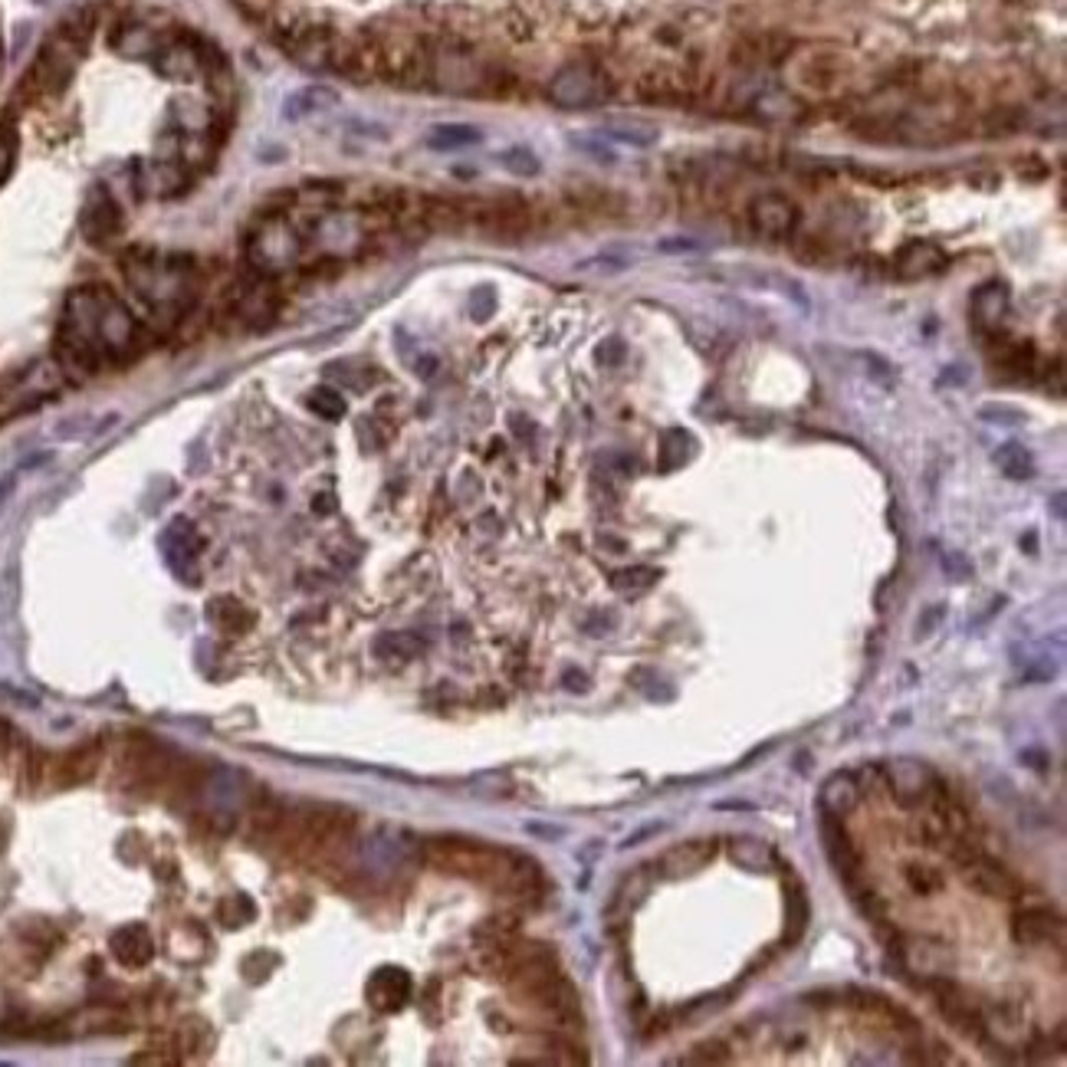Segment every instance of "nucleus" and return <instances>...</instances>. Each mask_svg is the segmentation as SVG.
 I'll return each mask as SVG.
<instances>
[{"mask_svg": "<svg viewBox=\"0 0 1067 1067\" xmlns=\"http://www.w3.org/2000/svg\"><path fill=\"white\" fill-rule=\"evenodd\" d=\"M142 352L139 319L103 286H80L70 293L60 335L57 365L70 381H86L109 361H129Z\"/></svg>", "mask_w": 1067, "mask_h": 1067, "instance_id": "1", "label": "nucleus"}, {"mask_svg": "<svg viewBox=\"0 0 1067 1067\" xmlns=\"http://www.w3.org/2000/svg\"><path fill=\"white\" fill-rule=\"evenodd\" d=\"M424 861L434 870L466 877L502 893H525L540 884V867L529 857L470 838H434L424 844Z\"/></svg>", "mask_w": 1067, "mask_h": 1067, "instance_id": "2", "label": "nucleus"}, {"mask_svg": "<svg viewBox=\"0 0 1067 1067\" xmlns=\"http://www.w3.org/2000/svg\"><path fill=\"white\" fill-rule=\"evenodd\" d=\"M122 270H126L132 289L152 306L155 316H168L178 322V316L188 309V299H191V260L188 257H152V253L132 250L122 260Z\"/></svg>", "mask_w": 1067, "mask_h": 1067, "instance_id": "3", "label": "nucleus"}, {"mask_svg": "<svg viewBox=\"0 0 1067 1067\" xmlns=\"http://www.w3.org/2000/svg\"><path fill=\"white\" fill-rule=\"evenodd\" d=\"M119 775L129 785V792H135L142 798H155L171 789V782L178 775V762L155 736L132 733V736H126L122 752H119Z\"/></svg>", "mask_w": 1067, "mask_h": 1067, "instance_id": "4", "label": "nucleus"}, {"mask_svg": "<svg viewBox=\"0 0 1067 1067\" xmlns=\"http://www.w3.org/2000/svg\"><path fill=\"white\" fill-rule=\"evenodd\" d=\"M63 381H67V375L60 371L57 358H40V361H31V365L11 371L4 381H0V417H14V414H27L34 407H40L44 401L60 394Z\"/></svg>", "mask_w": 1067, "mask_h": 1067, "instance_id": "5", "label": "nucleus"}, {"mask_svg": "<svg viewBox=\"0 0 1067 1067\" xmlns=\"http://www.w3.org/2000/svg\"><path fill=\"white\" fill-rule=\"evenodd\" d=\"M900 969L910 972L920 985H936L939 979H949L952 965H956V952L949 949V942L936 939V936H900L893 946Z\"/></svg>", "mask_w": 1067, "mask_h": 1067, "instance_id": "6", "label": "nucleus"}, {"mask_svg": "<svg viewBox=\"0 0 1067 1067\" xmlns=\"http://www.w3.org/2000/svg\"><path fill=\"white\" fill-rule=\"evenodd\" d=\"M608 76L592 63H569L549 83V99L559 109H592L608 99Z\"/></svg>", "mask_w": 1067, "mask_h": 1067, "instance_id": "7", "label": "nucleus"}, {"mask_svg": "<svg viewBox=\"0 0 1067 1067\" xmlns=\"http://www.w3.org/2000/svg\"><path fill=\"white\" fill-rule=\"evenodd\" d=\"M103 743L99 739H90V743H80L67 752H47V772H44V789H73V785H83L90 782L99 766H103Z\"/></svg>", "mask_w": 1067, "mask_h": 1067, "instance_id": "8", "label": "nucleus"}, {"mask_svg": "<svg viewBox=\"0 0 1067 1067\" xmlns=\"http://www.w3.org/2000/svg\"><path fill=\"white\" fill-rule=\"evenodd\" d=\"M936 785V772L920 759H893L884 769V789L900 808H920L926 805L929 792Z\"/></svg>", "mask_w": 1067, "mask_h": 1067, "instance_id": "9", "label": "nucleus"}, {"mask_svg": "<svg viewBox=\"0 0 1067 1067\" xmlns=\"http://www.w3.org/2000/svg\"><path fill=\"white\" fill-rule=\"evenodd\" d=\"M959 870H962L965 887L975 890V893H982V897H988V900H1005V903L1024 900V884L1008 867H1001L998 861H992L985 854H975Z\"/></svg>", "mask_w": 1067, "mask_h": 1067, "instance_id": "10", "label": "nucleus"}, {"mask_svg": "<svg viewBox=\"0 0 1067 1067\" xmlns=\"http://www.w3.org/2000/svg\"><path fill=\"white\" fill-rule=\"evenodd\" d=\"M936 1005L942 1011V1018L965 1038H975V1041H985V1008L965 992L959 988L952 979H939L936 985Z\"/></svg>", "mask_w": 1067, "mask_h": 1067, "instance_id": "11", "label": "nucleus"}, {"mask_svg": "<svg viewBox=\"0 0 1067 1067\" xmlns=\"http://www.w3.org/2000/svg\"><path fill=\"white\" fill-rule=\"evenodd\" d=\"M296 253H299V234L280 217L257 227V234L250 240V260L260 270H283L286 263L296 260Z\"/></svg>", "mask_w": 1067, "mask_h": 1067, "instance_id": "12", "label": "nucleus"}, {"mask_svg": "<svg viewBox=\"0 0 1067 1067\" xmlns=\"http://www.w3.org/2000/svg\"><path fill=\"white\" fill-rule=\"evenodd\" d=\"M746 217H749V227L759 237H769V240H785L798 227V208H795V201H789L779 191H769V194L752 198Z\"/></svg>", "mask_w": 1067, "mask_h": 1067, "instance_id": "13", "label": "nucleus"}, {"mask_svg": "<svg viewBox=\"0 0 1067 1067\" xmlns=\"http://www.w3.org/2000/svg\"><path fill=\"white\" fill-rule=\"evenodd\" d=\"M411 992H414V982H411V975L401 965H381L365 982V998L381 1015L401 1011L411 1001Z\"/></svg>", "mask_w": 1067, "mask_h": 1067, "instance_id": "14", "label": "nucleus"}, {"mask_svg": "<svg viewBox=\"0 0 1067 1067\" xmlns=\"http://www.w3.org/2000/svg\"><path fill=\"white\" fill-rule=\"evenodd\" d=\"M949 266V253L929 240H910L897 250L893 257V273L903 283H916V280H933L939 273H946Z\"/></svg>", "mask_w": 1067, "mask_h": 1067, "instance_id": "15", "label": "nucleus"}, {"mask_svg": "<svg viewBox=\"0 0 1067 1067\" xmlns=\"http://www.w3.org/2000/svg\"><path fill=\"white\" fill-rule=\"evenodd\" d=\"M1011 936L1021 946H1064V920L1051 906H1024L1011 920Z\"/></svg>", "mask_w": 1067, "mask_h": 1067, "instance_id": "16", "label": "nucleus"}, {"mask_svg": "<svg viewBox=\"0 0 1067 1067\" xmlns=\"http://www.w3.org/2000/svg\"><path fill=\"white\" fill-rule=\"evenodd\" d=\"M119 234H122V211L106 188H96L83 208V237L96 247H106Z\"/></svg>", "mask_w": 1067, "mask_h": 1067, "instance_id": "17", "label": "nucleus"}, {"mask_svg": "<svg viewBox=\"0 0 1067 1067\" xmlns=\"http://www.w3.org/2000/svg\"><path fill=\"white\" fill-rule=\"evenodd\" d=\"M1011 293L1001 280H985L969 296V319L979 332H998V325L1008 316Z\"/></svg>", "mask_w": 1067, "mask_h": 1067, "instance_id": "18", "label": "nucleus"}, {"mask_svg": "<svg viewBox=\"0 0 1067 1067\" xmlns=\"http://www.w3.org/2000/svg\"><path fill=\"white\" fill-rule=\"evenodd\" d=\"M720 844L713 838H690L684 844H674L661 854L657 861V874L664 877H687V874H697L703 870L713 857H716Z\"/></svg>", "mask_w": 1067, "mask_h": 1067, "instance_id": "19", "label": "nucleus"}, {"mask_svg": "<svg viewBox=\"0 0 1067 1067\" xmlns=\"http://www.w3.org/2000/svg\"><path fill=\"white\" fill-rule=\"evenodd\" d=\"M109 946H112L116 962L126 965V969H145L155 959V939H152V933H149L145 923H126V926H119L112 933Z\"/></svg>", "mask_w": 1067, "mask_h": 1067, "instance_id": "20", "label": "nucleus"}, {"mask_svg": "<svg viewBox=\"0 0 1067 1067\" xmlns=\"http://www.w3.org/2000/svg\"><path fill=\"white\" fill-rule=\"evenodd\" d=\"M821 847H825L828 861L834 864V870H838L844 880H854V874H857V867H861V857H857V851H854V844H851V834L844 831L841 818L825 815V811H821Z\"/></svg>", "mask_w": 1067, "mask_h": 1067, "instance_id": "21", "label": "nucleus"}, {"mask_svg": "<svg viewBox=\"0 0 1067 1067\" xmlns=\"http://www.w3.org/2000/svg\"><path fill=\"white\" fill-rule=\"evenodd\" d=\"M155 67L162 76L178 83H194L204 76V54L194 44H165L155 54Z\"/></svg>", "mask_w": 1067, "mask_h": 1067, "instance_id": "22", "label": "nucleus"}, {"mask_svg": "<svg viewBox=\"0 0 1067 1067\" xmlns=\"http://www.w3.org/2000/svg\"><path fill=\"white\" fill-rule=\"evenodd\" d=\"M861 785H857V779L851 775V772H834L825 785H821V792H818V805H821V811L825 815H834V818H847L857 805H861Z\"/></svg>", "mask_w": 1067, "mask_h": 1067, "instance_id": "23", "label": "nucleus"}, {"mask_svg": "<svg viewBox=\"0 0 1067 1067\" xmlns=\"http://www.w3.org/2000/svg\"><path fill=\"white\" fill-rule=\"evenodd\" d=\"M112 47L122 54V57H129V60H155V54L165 47L162 40H158V34L149 27V24H142V21H126L119 31H116V37H112Z\"/></svg>", "mask_w": 1067, "mask_h": 1067, "instance_id": "24", "label": "nucleus"}, {"mask_svg": "<svg viewBox=\"0 0 1067 1067\" xmlns=\"http://www.w3.org/2000/svg\"><path fill=\"white\" fill-rule=\"evenodd\" d=\"M598 135L612 145H628V149H654L661 142V129L654 122H641V119H615L608 126L598 129Z\"/></svg>", "mask_w": 1067, "mask_h": 1067, "instance_id": "25", "label": "nucleus"}, {"mask_svg": "<svg viewBox=\"0 0 1067 1067\" xmlns=\"http://www.w3.org/2000/svg\"><path fill=\"white\" fill-rule=\"evenodd\" d=\"M339 106V93L329 90V86H306V90H296L286 103H283V116L289 122H299V119H309V116H319V112H329Z\"/></svg>", "mask_w": 1067, "mask_h": 1067, "instance_id": "26", "label": "nucleus"}, {"mask_svg": "<svg viewBox=\"0 0 1067 1067\" xmlns=\"http://www.w3.org/2000/svg\"><path fill=\"white\" fill-rule=\"evenodd\" d=\"M730 857H733L736 867L752 870V874H762V870H772V867H775V851H772V844L762 841V838H752V834L730 838Z\"/></svg>", "mask_w": 1067, "mask_h": 1067, "instance_id": "27", "label": "nucleus"}, {"mask_svg": "<svg viewBox=\"0 0 1067 1067\" xmlns=\"http://www.w3.org/2000/svg\"><path fill=\"white\" fill-rule=\"evenodd\" d=\"M638 93L644 103H680L690 93V83L674 70H651L638 83Z\"/></svg>", "mask_w": 1067, "mask_h": 1067, "instance_id": "28", "label": "nucleus"}, {"mask_svg": "<svg viewBox=\"0 0 1067 1067\" xmlns=\"http://www.w3.org/2000/svg\"><path fill=\"white\" fill-rule=\"evenodd\" d=\"M985 1031H995L1001 1047L1005 1044H1018L1028 1031V1021H1024V1011L1021 1005L1015 1001H1001L995 1011H985Z\"/></svg>", "mask_w": 1067, "mask_h": 1067, "instance_id": "29", "label": "nucleus"}, {"mask_svg": "<svg viewBox=\"0 0 1067 1067\" xmlns=\"http://www.w3.org/2000/svg\"><path fill=\"white\" fill-rule=\"evenodd\" d=\"M483 142V132L473 129V126H434L427 132V149L434 152H460V149H470V145H479Z\"/></svg>", "mask_w": 1067, "mask_h": 1067, "instance_id": "30", "label": "nucleus"}, {"mask_svg": "<svg viewBox=\"0 0 1067 1067\" xmlns=\"http://www.w3.org/2000/svg\"><path fill=\"white\" fill-rule=\"evenodd\" d=\"M427 651V644H424V638H417V635H411V631H391V635H381L378 641H375V654L381 657V661H411V657H420Z\"/></svg>", "mask_w": 1067, "mask_h": 1067, "instance_id": "31", "label": "nucleus"}, {"mask_svg": "<svg viewBox=\"0 0 1067 1067\" xmlns=\"http://www.w3.org/2000/svg\"><path fill=\"white\" fill-rule=\"evenodd\" d=\"M903 884L916 897H936V893L946 890V874L939 867H933V864L910 861V864H903Z\"/></svg>", "mask_w": 1067, "mask_h": 1067, "instance_id": "32", "label": "nucleus"}, {"mask_svg": "<svg viewBox=\"0 0 1067 1067\" xmlns=\"http://www.w3.org/2000/svg\"><path fill=\"white\" fill-rule=\"evenodd\" d=\"M995 463L1008 479H1031L1034 476V457L1024 450V443L1008 440L995 450Z\"/></svg>", "mask_w": 1067, "mask_h": 1067, "instance_id": "33", "label": "nucleus"}, {"mask_svg": "<svg viewBox=\"0 0 1067 1067\" xmlns=\"http://www.w3.org/2000/svg\"><path fill=\"white\" fill-rule=\"evenodd\" d=\"M211 621L224 631V635H244L250 625H253V618H250V612L240 605V602H234V598H217V602H211Z\"/></svg>", "mask_w": 1067, "mask_h": 1067, "instance_id": "34", "label": "nucleus"}, {"mask_svg": "<svg viewBox=\"0 0 1067 1067\" xmlns=\"http://www.w3.org/2000/svg\"><path fill=\"white\" fill-rule=\"evenodd\" d=\"M785 906H789V942H798L808 929L811 920V906H808V893L805 887L792 877V890L785 887Z\"/></svg>", "mask_w": 1067, "mask_h": 1067, "instance_id": "35", "label": "nucleus"}, {"mask_svg": "<svg viewBox=\"0 0 1067 1067\" xmlns=\"http://www.w3.org/2000/svg\"><path fill=\"white\" fill-rule=\"evenodd\" d=\"M175 1051H185V1054H191V1057H198V1054H204L211 1044H214V1038H211V1028H208V1021H201V1018H188V1021H181L178 1024V1031H175Z\"/></svg>", "mask_w": 1067, "mask_h": 1067, "instance_id": "36", "label": "nucleus"}, {"mask_svg": "<svg viewBox=\"0 0 1067 1067\" xmlns=\"http://www.w3.org/2000/svg\"><path fill=\"white\" fill-rule=\"evenodd\" d=\"M995 365H998L1001 371L1015 375V378H1024V375H1031V368H1034V348H1031L1028 342H1008V345L998 348Z\"/></svg>", "mask_w": 1067, "mask_h": 1067, "instance_id": "37", "label": "nucleus"}, {"mask_svg": "<svg viewBox=\"0 0 1067 1067\" xmlns=\"http://www.w3.org/2000/svg\"><path fill=\"white\" fill-rule=\"evenodd\" d=\"M657 579H661V569L631 566V569H621V572L612 576V589L621 592V595H638V592H648Z\"/></svg>", "mask_w": 1067, "mask_h": 1067, "instance_id": "38", "label": "nucleus"}, {"mask_svg": "<svg viewBox=\"0 0 1067 1067\" xmlns=\"http://www.w3.org/2000/svg\"><path fill=\"white\" fill-rule=\"evenodd\" d=\"M306 404H309V411H316L322 420H342V417H345V411H348L345 398H342L335 388H329V384H319V388H312V391H309V398H306Z\"/></svg>", "mask_w": 1067, "mask_h": 1067, "instance_id": "39", "label": "nucleus"}, {"mask_svg": "<svg viewBox=\"0 0 1067 1067\" xmlns=\"http://www.w3.org/2000/svg\"><path fill=\"white\" fill-rule=\"evenodd\" d=\"M648 890H651V870H648V864H641V867H638L635 874H628L625 884L615 890L612 906H615V903H625V910H631V906H638V903L648 897Z\"/></svg>", "mask_w": 1067, "mask_h": 1067, "instance_id": "40", "label": "nucleus"}, {"mask_svg": "<svg viewBox=\"0 0 1067 1067\" xmlns=\"http://www.w3.org/2000/svg\"><path fill=\"white\" fill-rule=\"evenodd\" d=\"M499 165L509 171V175H519V178H536L543 162L536 158V152L525 149V145H512L499 155Z\"/></svg>", "mask_w": 1067, "mask_h": 1067, "instance_id": "41", "label": "nucleus"}, {"mask_svg": "<svg viewBox=\"0 0 1067 1067\" xmlns=\"http://www.w3.org/2000/svg\"><path fill=\"white\" fill-rule=\"evenodd\" d=\"M17 152H21V135L14 122H0V188L8 185L14 165H17Z\"/></svg>", "mask_w": 1067, "mask_h": 1067, "instance_id": "42", "label": "nucleus"}, {"mask_svg": "<svg viewBox=\"0 0 1067 1067\" xmlns=\"http://www.w3.org/2000/svg\"><path fill=\"white\" fill-rule=\"evenodd\" d=\"M168 540H175V549H171V566H178V569H185L191 559H194V553H198V540H194V529L185 522V519H178L171 529H168Z\"/></svg>", "mask_w": 1067, "mask_h": 1067, "instance_id": "43", "label": "nucleus"}, {"mask_svg": "<svg viewBox=\"0 0 1067 1067\" xmlns=\"http://www.w3.org/2000/svg\"><path fill=\"white\" fill-rule=\"evenodd\" d=\"M76 1024H80V1031H122V1028H126V1015L116 1011V1008L99 1005V1008L83 1011V1015L76 1018Z\"/></svg>", "mask_w": 1067, "mask_h": 1067, "instance_id": "44", "label": "nucleus"}, {"mask_svg": "<svg viewBox=\"0 0 1067 1067\" xmlns=\"http://www.w3.org/2000/svg\"><path fill=\"white\" fill-rule=\"evenodd\" d=\"M730 1051L723 1041H703L690 1054H684V1064H730Z\"/></svg>", "mask_w": 1067, "mask_h": 1067, "instance_id": "45", "label": "nucleus"}, {"mask_svg": "<svg viewBox=\"0 0 1067 1067\" xmlns=\"http://www.w3.org/2000/svg\"><path fill=\"white\" fill-rule=\"evenodd\" d=\"M572 139V145L582 152V155H589V158H595V162H615V155L608 152V142L598 135V139H592V135H569Z\"/></svg>", "mask_w": 1067, "mask_h": 1067, "instance_id": "46", "label": "nucleus"}, {"mask_svg": "<svg viewBox=\"0 0 1067 1067\" xmlns=\"http://www.w3.org/2000/svg\"><path fill=\"white\" fill-rule=\"evenodd\" d=\"M628 266V260H618V257H612V253H595V257H589V260H579L576 263V270H582V273H589V270H598V273H605V276H612V273H621Z\"/></svg>", "mask_w": 1067, "mask_h": 1067, "instance_id": "47", "label": "nucleus"}, {"mask_svg": "<svg viewBox=\"0 0 1067 1067\" xmlns=\"http://www.w3.org/2000/svg\"><path fill=\"white\" fill-rule=\"evenodd\" d=\"M979 417L982 420H992V424H1021L1024 420V414L1018 407H1008V404H985L979 411Z\"/></svg>", "mask_w": 1067, "mask_h": 1067, "instance_id": "48", "label": "nucleus"}, {"mask_svg": "<svg viewBox=\"0 0 1067 1067\" xmlns=\"http://www.w3.org/2000/svg\"><path fill=\"white\" fill-rule=\"evenodd\" d=\"M939 618H942V608L936 605V608H929L920 621H916V641H923V638H929L933 635V628L939 625Z\"/></svg>", "mask_w": 1067, "mask_h": 1067, "instance_id": "49", "label": "nucleus"}, {"mask_svg": "<svg viewBox=\"0 0 1067 1067\" xmlns=\"http://www.w3.org/2000/svg\"><path fill=\"white\" fill-rule=\"evenodd\" d=\"M942 569H949V576L952 579H965L972 569H969V562L962 559V556H956V553H949V556H942Z\"/></svg>", "mask_w": 1067, "mask_h": 1067, "instance_id": "50", "label": "nucleus"}, {"mask_svg": "<svg viewBox=\"0 0 1067 1067\" xmlns=\"http://www.w3.org/2000/svg\"><path fill=\"white\" fill-rule=\"evenodd\" d=\"M657 831H661V825H648L644 831H638V834H631V838L625 841V847H635V844H644V838H648V834H657Z\"/></svg>", "mask_w": 1067, "mask_h": 1067, "instance_id": "51", "label": "nucleus"}, {"mask_svg": "<svg viewBox=\"0 0 1067 1067\" xmlns=\"http://www.w3.org/2000/svg\"><path fill=\"white\" fill-rule=\"evenodd\" d=\"M11 486H14V479H0V509H4V502L11 496Z\"/></svg>", "mask_w": 1067, "mask_h": 1067, "instance_id": "52", "label": "nucleus"}]
</instances>
